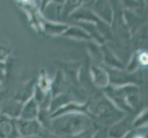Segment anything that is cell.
<instances>
[]
</instances>
